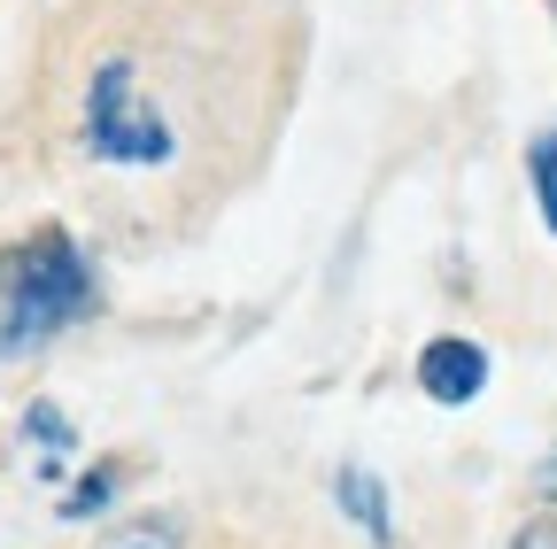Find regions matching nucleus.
<instances>
[{"instance_id": "nucleus-1", "label": "nucleus", "mask_w": 557, "mask_h": 549, "mask_svg": "<svg viewBox=\"0 0 557 549\" xmlns=\"http://www.w3.org/2000/svg\"><path fill=\"white\" fill-rule=\"evenodd\" d=\"M94 310V263L62 225H39L0 248V364L39 357Z\"/></svg>"}, {"instance_id": "nucleus-2", "label": "nucleus", "mask_w": 557, "mask_h": 549, "mask_svg": "<svg viewBox=\"0 0 557 549\" xmlns=\"http://www.w3.org/2000/svg\"><path fill=\"white\" fill-rule=\"evenodd\" d=\"M78 132H86V148H94L101 163H116V171H163V163H178V132H171V116L156 109V93L139 86L132 54L94 62Z\"/></svg>"}, {"instance_id": "nucleus-3", "label": "nucleus", "mask_w": 557, "mask_h": 549, "mask_svg": "<svg viewBox=\"0 0 557 549\" xmlns=\"http://www.w3.org/2000/svg\"><path fill=\"white\" fill-rule=\"evenodd\" d=\"M410 372H418V395H434L442 410H465V402L487 395V349L465 340V333H434Z\"/></svg>"}, {"instance_id": "nucleus-4", "label": "nucleus", "mask_w": 557, "mask_h": 549, "mask_svg": "<svg viewBox=\"0 0 557 549\" xmlns=\"http://www.w3.org/2000/svg\"><path fill=\"white\" fill-rule=\"evenodd\" d=\"M333 503L357 519V534H372L380 549L395 541V519H387V488H380V472H364V464H341L333 472Z\"/></svg>"}, {"instance_id": "nucleus-5", "label": "nucleus", "mask_w": 557, "mask_h": 549, "mask_svg": "<svg viewBox=\"0 0 557 549\" xmlns=\"http://www.w3.org/2000/svg\"><path fill=\"white\" fill-rule=\"evenodd\" d=\"M527 186H534L542 225H549V240H557V124H542L534 140H527Z\"/></svg>"}, {"instance_id": "nucleus-6", "label": "nucleus", "mask_w": 557, "mask_h": 549, "mask_svg": "<svg viewBox=\"0 0 557 549\" xmlns=\"http://www.w3.org/2000/svg\"><path fill=\"white\" fill-rule=\"evenodd\" d=\"M94 549H186V526H178L171 511H148V519H124V526H109Z\"/></svg>"}, {"instance_id": "nucleus-7", "label": "nucleus", "mask_w": 557, "mask_h": 549, "mask_svg": "<svg viewBox=\"0 0 557 549\" xmlns=\"http://www.w3.org/2000/svg\"><path fill=\"white\" fill-rule=\"evenodd\" d=\"M116 488H124V464H94L78 488L62 496V519H94V511H109V503H116Z\"/></svg>"}, {"instance_id": "nucleus-8", "label": "nucleus", "mask_w": 557, "mask_h": 549, "mask_svg": "<svg viewBox=\"0 0 557 549\" xmlns=\"http://www.w3.org/2000/svg\"><path fill=\"white\" fill-rule=\"evenodd\" d=\"M24 434L54 449V457H47V472H62V457H70V449H78V434H70V419H62V410H54V402H32V410H24Z\"/></svg>"}, {"instance_id": "nucleus-9", "label": "nucleus", "mask_w": 557, "mask_h": 549, "mask_svg": "<svg viewBox=\"0 0 557 549\" xmlns=\"http://www.w3.org/2000/svg\"><path fill=\"white\" fill-rule=\"evenodd\" d=\"M534 496H542V503H557V449L534 464Z\"/></svg>"}, {"instance_id": "nucleus-10", "label": "nucleus", "mask_w": 557, "mask_h": 549, "mask_svg": "<svg viewBox=\"0 0 557 549\" xmlns=\"http://www.w3.org/2000/svg\"><path fill=\"white\" fill-rule=\"evenodd\" d=\"M549 541H557V534H549V526H534V534H519L511 549H549Z\"/></svg>"}, {"instance_id": "nucleus-11", "label": "nucleus", "mask_w": 557, "mask_h": 549, "mask_svg": "<svg viewBox=\"0 0 557 549\" xmlns=\"http://www.w3.org/2000/svg\"><path fill=\"white\" fill-rule=\"evenodd\" d=\"M549 9H557V0H549Z\"/></svg>"}]
</instances>
